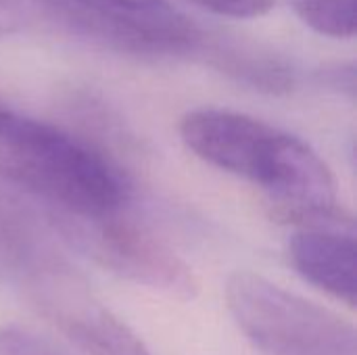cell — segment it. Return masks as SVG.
<instances>
[{
	"label": "cell",
	"instance_id": "obj_1",
	"mask_svg": "<svg viewBox=\"0 0 357 355\" xmlns=\"http://www.w3.org/2000/svg\"><path fill=\"white\" fill-rule=\"evenodd\" d=\"M180 136L205 163L259 186L295 226L343 216L331 167L295 134L236 111L195 109Z\"/></svg>",
	"mask_w": 357,
	"mask_h": 355
},
{
	"label": "cell",
	"instance_id": "obj_2",
	"mask_svg": "<svg viewBox=\"0 0 357 355\" xmlns=\"http://www.w3.org/2000/svg\"><path fill=\"white\" fill-rule=\"evenodd\" d=\"M0 178L56 205L67 220L115 216L126 174L88 140L0 105Z\"/></svg>",
	"mask_w": 357,
	"mask_h": 355
},
{
	"label": "cell",
	"instance_id": "obj_3",
	"mask_svg": "<svg viewBox=\"0 0 357 355\" xmlns=\"http://www.w3.org/2000/svg\"><path fill=\"white\" fill-rule=\"evenodd\" d=\"M8 228V226H6ZM25 297L71 345L86 355H153L144 341L92 291L88 280L33 234L0 228Z\"/></svg>",
	"mask_w": 357,
	"mask_h": 355
},
{
	"label": "cell",
	"instance_id": "obj_4",
	"mask_svg": "<svg viewBox=\"0 0 357 355\" xmlns=\"http://www.w3.org/2000/svg\"><path fill=\"white\" fill-rule=\"evenodd\" d=\"M226 305L264 355H357L351 322L255 272L228 278Z\"/></svg>",
	"mask_w": 357,
	"mask_h": 355
},
{
	"label": "cell",
	"instance_id": "obj_5",
	"mask_svg": "<svg viewBox=\"0 0 357 355\" xmlns=\"http://www.w3.org/2000/svg\"><path fill=\"white\" fill-rule=\"evenodd\" d=\"M75 36L136 56L201 54L207 36L184 15H138L100 0H29Z\"/></svg>",
	"mask_w": 357,
	"mask_h": 355
},
{
	"label": "cell",
	"instance_id": "obj_6",
	"mask_svg": "<svg viewBox=\"0 0 357 355\" xmlns=\"http://www.w3.org/2000/svg\"><path fill=\"white\" fill-rule=\"evenodd\" d=\"M67 222L88 253L113 274L178 299L197 295L199 280L192 268L151 230L121 218V211L98 220Z\"/></svg>",
	"mask_w": 357,
	"mask_h": 355
},
{
	"label": "cell",
	"instance_id": "obj_7",
	"mask_svg": "<svg viewBox=\"0 0 357 355\" xmlns=\"http://www.w3.org/2000/svg\"><path fill=\"white\" fill-rule=\"evenodd\" d=\"M289 241V259L297 274L331 297L356 305L357 247L356 224L339 216L314 224L297 226Z\"/></svg>",
	"mask_w": 357,
	"mask_h": 355
},
{
	"label": "cell",
	"instance_id": "obj_8",
	"mask_svg": "<svg viewBox=\"0 0 357 355\" xmlns=\"http://www.w3.org/2000/svg\"><path fill=\"white\" fill-rule=\"evenodd\" d=\"M201 54L222 73L255 90L268 94H284L293 90L295 84L293 69L282 59H278L276 54L264 48H255L228 38L211 40L207 36Z\"/></svg>",
	"mask_w": 357,
	"mask_h": 355
},
{
	"label": "cell",
	"instance_id": "obj_9",
	"mask_svg": "<svg viewBox=\"0 0 357 355\" xmlns=\"http://www.w3.org/2000/svg\"><path fill=\"white\" fill-rule=\"evenodd\" d=\"M295 15L314 31L347 40L356 36V0H289Z\"/></svg>",
	"mask_w": 357,
	"mask_h": 355
},
{
	"label": "cell",
	"instance_id": "obj_10",
	"mask_svg": "<svg viewBox=\"0 0 357 355\" xmlns=\"http://www.w3.org/2000/svg\"><path fill=\"white\" fill-rule=\"evenodd\" d=\"M0 355H65L54 343L29 328L10 324L0 328Z\"/></svg>",
	"mask_w": 357,
	"mask_h": 355
},
{
	"label": "cell",
	"instance_id": "obj_11",
	"mask_svg": "<svg viewBox=\"0 0 357 355\" xmlns=\"http://www.w3.org/2000/svg\"><path fill=\"white\" fill-rule=\"evenodd\" d=\"M209 13L232 19H255L274 6V0H188Z\"/></svg>",
	"mask_w": 357,
	"mask_h": 355
},
{
	"label": "cell",
	"instance_id": "obj_12",
	"mask_svg": "<svg viewBox=\"0 0 357 355\" xmlns=\"http://www.w3.org/2000/svg\"><path fill=\"white\" fill-rule=\"evenodd\" d=\"M320 80H322V84H326L339 92H345L349 96H354V92H356V67L351 63L349 65H333V67L322 69Z\"/></svg>",
	"mask_w": 357,
	"mask_h": 355
},
{
	"label": "cell",
	"instance_id": "obj_13",
	"mask_svg": "<svg viewBox=\"0 0 357 355\" xmlns=\"http://www.w3.org/2000/svg\"><path fill=\"white\" fill-rule=\"evenodd\" d=\"M109 6H115L119 10L138 13V15H169L176 13L167 0H100Z\"/></svg>",
	"mask_w": 357,
	"mask_h": 355
},
{
	"label": "cell",
	"instance_id": "obj_14",
	"mask_svg": "<svg viewBox=\"0 0 357 355\" xmlns=\"http://www.w3.org/2000/svg\"><path fill=\"white\" fill-rule=\"evenodd\" d=\"M19 25V13L10 0H0V38L17 29Z\"/></svg>",
	"mask_w": 357,
	"mask_h": 355
}]
</instances>
